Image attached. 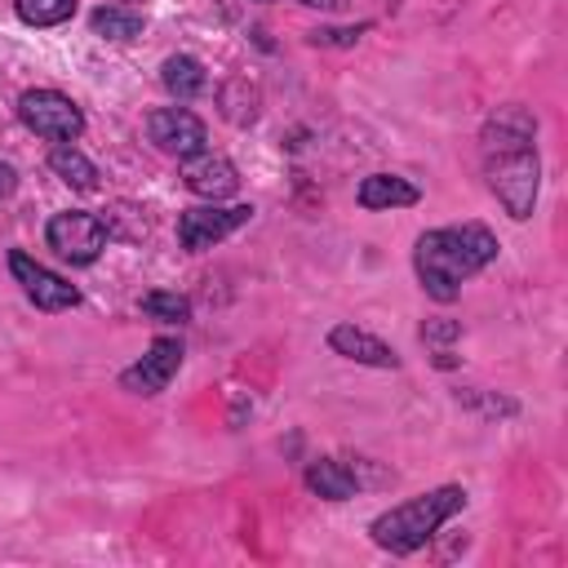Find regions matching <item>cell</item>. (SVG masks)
Returning a JSON list of instances; mask_svg holds the SVG:
<instances>
[{"mask_svg": "<svg viewBox=\"0 0 568 568\" xmlns=\"http://www.w3.org/2000/svg\"><path fill=\"white\" fill-rule=\"evenodd\" d=\"M306 488L320 493L324 501H346V497L355 493V470H346V466L333 462V457H320V462L306 466Z\"/></svg>", "mask_w": 568, "mask_h": 568, "instance_id": "cell-13", "label": "cell"}, {"mask_svg": "<svg viewBox=\"0 0 568 568\" xmlns=\"http://www.w3.org/2000/svg\"><path fill=\"white\" fill-rule=\"evenodd\" d=\"M146 133H151V142L160 146V151H169V155H178V160H191V155H200L204 151V120L195 115V111H186V106H160V111H151V120H146Z\"/></svg>", "mask_w": 568, "mask_h": 568, "instance_id": "cell-7", "label": "cell"}, {"mask_svg": "<svg viewBox=\"0 0 568 568\" xmlns=\"http://www.w3.org/2000/svg\"><path fill=\"white\" fill-rule=\"evenodd\" d=\"M248 217H253L248 204H231V209H222L217 200H209V204H195V209H186V213L178 217V240H182V248L204 253V248L222 244L231 231H240Z\"/></svg>", "mask_w": 568, "mask_h": 568, "instance_id": "cell-6", "label": "cell"}, {"mask_svg": "<svg viewBox=\"0 0 568 568\" xmlns=\"http://www.w3.org/2000/svg\"><path fill=\"white\" fill-rule=\"evenodd\" d=\"M13 186H18V173H13L9 164H0V200H4V195H13Z\"/></svg>", "mask_w": 568, "mask_h": 568, "instance_id": "cell-20", "label": "cell"}, {"mask_svg": "<svg viewBox=\"0 0 568 568\" xmlns=\"http://www.w3.org/2000/svg\"><path fill=\"white\" fill-rule=\"evenodd\" d=\"M178 368H182V346H178L173 337H155L151 351H146L133 368L120 373V386L133 390V395H160V390L173 382Z\"/></svg>", "mask_w": 568, "mask_h": 568, "instance_id": "cell-9", "label": "cell"}, {"mask_svg": "<svg viewBox=\"0 0 568 568\" xmlns=\"http://www.w3.org/2000/svg\"><path fill=\"white\" fill-rule=\"evenodd\" d=\"M18 115H22V124L31 133H40L49 142H75L84 133L80 106L67 93H58V89H27L18 98Z\"/></svg>", "mask_w": 568, "mask_h": 568, "instance_id": "cell-4", "label": "cell"}, {"mask_svg": "<svg viewBox=\"0 0 568 568\" xmlns=\"http://www.w3.org/2000/svg\"><path fill=\"white\" fill-rule=\"evenodd\" d=\"M532 115L524 106H501L488 124H484V173L493 195L501 200V209L524 222L537 204V182H541V160L532 146Z\"/></svg>", "mask_w": 568, "mask_h": 568, "instance_id": "cell-1", "label": "cell"}, {"mask_svg": "<svg viewBox=\"0 0 568 568\" xmlns=\"http://www.w3.org/2000/svg\"><path fill=\"white\" fill-rule=\"evenodd\" d=\"M182 182H186V191H195L200 200H226V195H235L240 173H235V164H231L226 155L200 151V155H191V160H186Z\"/></svg>", "mask_w": 568, "mask_h": 568, "instance_id": "cell-10", "label": "cell"}, {"mask_svg": "<svg viewBox=\"0 0 568 568\" xmlns=\"http://www.w3.org/2000/svg\"><path fill=\"white\" fill-rule=\"evenodd\" d=\"M9 271H13V280L22 284V293H27L40 311H71V306L80 302V288H75V284H67L58 271L40 266V262L27 257V253H9Z\"/></svg>", "mask_w": 568, "mask_h": 568, "instance_id": "cell-8", "label": "cell"}, {"mask_svg": "<svg viewBox=\"0 0 568 568\" xmlns=\"http://www.w3.org/2000/svg\"><path fill=\"white\" fill-rule=\"evenodd\" d=\"M462 506H466V493H462L457 484H448V488L408 497L404 506L377 515L368 532H373V541H377L382 550H390V555H413V550L426 546V541L435 537V528H439L444 519H453Z\"/></svg>", "mask_w": 568, "mask_h": 568, "instance_id": "cell-3", "label": "cell"}, {"mask_svg": "<svg viewBox=\"0 0 568 568\" xmlns=\"http://www.w3.org/2000/svg\"><path fill=\"white\" fill-rule=\"evenodd\" d=\"M93 31L106 36V40H133V36L142 31V18L129 13V9H120V4H102V9L93 13Z\"/></svg>", "mask_w": 568, "mask_h": 568, "instance_id": "cell-16", "label": "cell"}, {"mask_svg": "<svg viewBox=\"0 0 568 568\" xmlns=\"http://www.w3.org/2000/svg\"><path fill=\"white\" fill-rule=\"evenodd\" d=\"M27 27H58L75 13V0H13Z\"/></svg>", "mask_w": 568, "mask_h": 568, "instance_id": "cell-17", "label": "cell"}, {"mask_svg": "<svg viewBox=\"0 0 568 568\" xmlns=\"http://www.w3.org/2000/svg\"><path fill=\"white\" fill-rule=\"evenodd\" d=\"M44 235H49V248L71 266H89L106 248V226L93 213H75V209L71 213H53Z\"/></svg>", "mask_w": 568, "mask_h": 568, "instance_id": "cell-5", "label": "cell"}, {"mask_svg": "<svg viewBox=\"0 0 568 568\" xmlns=\"http://www.w3.org/2000/svg\"><path fill=\"white\" fill-rule=\"evenodd\" d=\"M457 333H462L457 324H426V328H422V337H430V342H448V337H457Z\"/></svg>", "mask_w": 568, "mask_h": 568, "instance_id": "cell-19", "label": "cell"}, {"mask_svg": "<svg viewBox=\"0 0 568 568\" xmlns=\"http://www.w3.org/2000/svg\"><path fill=\"white\" fill-rule=\"evenodd\" d=\"M160 80H164V89L173 98H195L204 89V67L195 58H186V53H173V58H164Z\"/></svg>", "mask_w": 568, "mask_h": 568, "instance_id": "cell-15", "label": "cell"}, {"mask_svg": "<svg viewBox=\"0 0 568 568\" xmlns=\"http://www.w3.org/2000/svg\"><path fill=\"white\" fill-rule=\"evenodd\" d=\"M328 346H333L337 355L355 359V364H373V368H395V364H399V355H395L382 337H373V333H364V328H355V324H337V328L328 333Z\"/></svg>", "mask_w": 568, "mask_h": 568, "instance_id": "cell-11", "label": "cell"}, {"mask_svg": "<svg viewBox=\"0 0 568 568\" xmlns=\"http://www.w3.org/2000/svg\"><path fill=\"white\" fill-rule=\"evenodd\" d=\"M497 257V235L479 222H462V226H439L426 231L413 248V266L422 288L435 302H453L462 293V280H470L475 271H484Z\"/></svg>", "mask_w": 568, "mask_h": 568, "instance_id": "cell-2", "label": "cell"}, {"mask_svg": "<svg viewBox=\"0 0 568 568\" xmlns=\"http://www.w3.org/2000/svg\"><path fill=\"white\" fill-rule=\"evenodd\" d=\"M142 311L160 324H186L191 320V302L182 293H146L142 297Z\"/></svg>", "mask_w": 568, "mask_h": 568, "instance_id": "cell-18", "label": "cell"}, {"mask_svg": "<svg viewBox=\"0 0 568 568\" xmlns=\"http://www.w3.org/2000/svg\"><path fill=\"white\" fill-rule=\"evenodd\" d=\"M302 4H311V9H328V4H337V0H302Z\"/></svg>", "mask_w": 568, "mask_h": 568, "instance_id": "cell-21", "label": "cell"}, {"mask_svg": "<svg viewBox=\"0 0 568 568\" xmlns=\"http://www.w3.org/2000/svg\"><path fill=\"white\" fill-rule=\"evenodd\" d=\"M49 169H53L67 186H75V191H93V186H98V169H93V160H84L71 142H58V146L49 151Z\"/></svg>", "mask_w": 568, "mask_h": 568, "instance_id": "cell-14", "label": "cell"}, {"mask_svg": "<svg viewBox=\"0 0 568 568\" xmlns=\"http://www.w3.org/2000/svg\"><path fill=\"white\" fill-rule=\"evenodd\" d=\"M359 204L364 209H408V204H417V186L395 173H368L359 182Z\"/></svg>", "mask_w": 568, "mask_h": 568, "instance_id": "cell-12", "label": "cell"}]
</instances>
